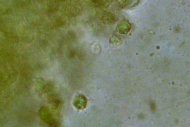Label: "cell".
Masks as SVG:
<instances>
[{
  "mask_svg": "<svg viewBox=\"0 0 190 127\" xmlns=\"http://www.w3.org/2000/svg\"><path fill=\"white\" fill-rule=\"evenodd\" d=\"M38 114L41 119L48 126L51 127L59 126V122L53 117L52 114L45 107H42L38 111Z\"/></svg>",
  "mask_w": 190,
  "mask_h": 127,
  "instance_id": "1",
  "label": "cell"
},
{
  "mask_svg": "<svg viewBox=\"0 0 190 127\" xmlns=\"http://www.w3.org/2000/svg\"><path fill=\"white\" fill-rule=\"evenodd\" d=\"M87 101V99L84 95L79 94L75 97L73 102V104L75 107L78 109H83L86 107Z\"/></svg>",
  "mask_w": 190,
  "mask_h": 127,
  "instance_id": "2",
  "label": "cell"
},
{
  "mask_svg": "<svg viewBox=\"0 0 190 127\" xmlns=\"http://www.w3.org/2000/svg\"><path fill=\"white\" fill-rule=\"evenodd\" d=\"M131 27V24L126 21H123L119 23L116 26V29L117 32L121 34L127 33L130 30Z\"/></svg>",
  "mask_w": 190,
  "mask_h": 127,
  "instance_id": "3",
  "label": "cell"
},
{
  "mask_svg": "<svg viewBox=\"0 0 190 127\" xmlns=\"http://www.w3.org/2000/svg\"><path fill=\"white\" fill-rule=\"evenodd\" d=\"M115 17L112 14L109 12H106L103 14L102 20L105 24H110L114 22Z\"/></svg>",
  "mask_w": 190,
  "mask_h": 127,
  "instance_id": "4",
  "label": "cell"
}]
</instances>
